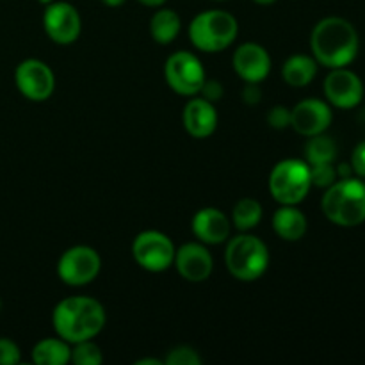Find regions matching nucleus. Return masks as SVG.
I'll return each mask as SVG.
<instances>
[{"mask_svg":"<svg viewBox=\"0 0 365 365\" xmlns=\"http://www.w3.org/2000/svg\"><path fill=\"white\" fill-rule=\"evenodd\" d=\"M324 95L331 106L339 109H353L362 102L364 84L353 71L334 68L324 81Z\"/></svg>","mask_w":365,"mask_h":365,"instance_id":"nucleus-12","label":"nucleus"},{"mask_svg":"<svg viewBox=\"0 0 365 365\" xmlns=\"http://www.w3.org/2000/svg\"><path fill=\"white\" fill-rule=\"evenodd\" d=\"M246 103L253 106V103H259L260 102V89L255 82H248V86L245 88V95H242Z\"/></svg>","mask_w":365,"mask_h":365,"instance_id":"nucleus-31","label":"nucleus"},{"mask_svg":"<svg viewBox=\"0 0 365 365\" xmlns=\"http://www.w3.org/2000/svg\"><path fill=\"white\" fill-rule=\"evenodd\" d=\"M102 259L98 252L89 246H73L66 250L57 264V274L61 280L71 287L88 285L98 277Z\"/></svg>","mask_w":365,"mask_h":365,"instance_id":"nucleus-9","label":"nucleus"},{"mask_svg":"<svg viewBox=\"0 0 365 365\" xmlns=\"http://www.w3.org/2000/svg\"><path fill=\"white\" fill-rule=\"evenodd\" d=\"M305 157L310 166L312 164L334 163L335 157H337V145H335L334 139L323 134L312 135L305 145Z\"/></svg>","mask_w":365,"mask_h":365,"instance_id":"nucleus-22","label":"nucleus"},{"mask_svg":"<svg viewBox=\"0 0 365 365\" xmlns=\"http://www.w3.org/2000/svg\"><path fill=\"white\" fill-rule=\"evenodd\" d=\"M173 264L177 266L178 274L192 284L205 282L214 267L210 252L198 242H187V245L180 246L175 252Z\"/></svg>","mask_w":365,"mask_h":365,"instance_id":"nucleus-14","label":"nucleus"},{"mask_svg":"<svg viewBox=\"0 0 365 365\" xmlns=\"http://www.w3.org/2000/svg\"><path fill=\"white\" fill-rule=\"evenodd\" d=\"M180 29V16L173 9H159L150 20V34L160 45H170L175 41Z\"/></svg>","mask_w":365,"mask_h":365,"instance_id":"nucleus-21","label":"nucleus"},{"mask_svg":"<svg viewBox=\"0 0 365 365\" xmlns=\"http://www.w3.org/2000/svg\"><path fill=\"white\" fill-rule=\"evenodd\" d=\"M310 180H312V185H317V187H330L334 182H337V170L331 166V163L312 164L310 166Z\"/></svg>","mask_w":365,"mask_h":365,"instance_id":"nucleus-25","label":"nucleus"},{"mask_svg":"<svg viewBox=\"0 0 365 365\" xmlns=\"http://www.w3.org/2000/svg\"><path fill=\"white\" fill-rule=\"evenodd\" d=\"M234 70L242 81L246 82H262L271 71V57L264 46L257 43H242L234 53Z\"/></svg>","mask_w":365,"mask_h":365,"instance_id":"nucleus-15","label":"nucleus"},{"mask_svg":"<svg viewBox=\"0 0 365 365\" xmlns=\"http://www.w3.org/2000/svg\"><path fill=\"white\" fill-rule=\"evenodd\" d=\"M323 212L339 227H359L365 221V184L356 178H341L323 196Z\"/></svg>","mask_w":365,"mask_h":365,"instance_id":"nucleus-3","label":"nucleus"},{"mask_svg":"<svg viewBox=\"0 0 365 365\" xmlns=\"http://www.w3.org/2000/svg\"><path fill=\"white\" fill-rule=\"evenodd\" d=\"M138 365H145V364H153V365H160L163 362H160V360H157V359H141V360H138V362H135Z\"/></svg>","mask_w":365,"mask_h":365,"instance_id":"nucleus-35","label":"nucleus"},{"mask_svg":"<svg viewBox=\"0 0 365 365\" xmlns=\"http://www.w3.org/2000/svg\"><path fill=\"white\" fill-rule=\"evenodd\" d=\"M20 359L21 353L16 342L6 337L0 339V365H16L20 362Z\"/></svg>","mask_w":365,"mask_h":365,"instance_id":"nucleus-27","label":"nucleus"},{"mask_svg":"<svg viewBox=\"0 0 365 365\" xmlns=\"http://www.w3.org/2000/svg\"><path fill=\"white\" fill-rule=\"evenodd\" d=\"M331 109L317 98H307L291 110V127L305 138L323 134L331 123Z\"/></svg>","mask_w":365,"mask_h":365,"instance_id":"nucleus-13","label":"nucleus"},{"mask_svg":"<svg viewBox=\"0 0 365 365\" xmlns=\"http://www.w3.org/2000/svg\"><path fill=\"white\" fill-rule=\"evenodd\" d=\"M200 93H202L203 98L209 100V102H216V100H220L221 95H223V86H221L217 81H214V78L212 81H207L205 78Z\"/></svg>","mask_w":365,"mask_h":365,"instance_id":"nucleus-29","label":"nucleus"},{"mask_svg":"<svg viewBox=\"0 0 365 365\" xmlns=\"http://www.w3.org/2000/svg\"><path fill=\"white\" fill-rule=\"evenodd\" d=\"M217 2H223V0H217Z\"/></svg>","mask_w":365,"mask_h":365,"instance_id":"nucleus-39","label":"nucleus"},{"mask_svg":"<svg viewBox=\"0 0 365 365\" xmlns=\"http://www.w3.org/2000/svg\"><path fill=\"white\" fill-rule=\"evenodd\" d=\"M273 228L285 241H299L307 232V217L296 205H282L273 216Z\"/></svg>","mask_w":365,"mask_h":365,"instance_id":"nucleus-18","label":"nucleus"},{"mask_svg":"<svg viewBox=\"0 0 365 365\" xmlns=\"http://www.w3.org/2000/svg\"><path fill=\"white\" fill-rule=\"evenodd\" d=\"M71 362L77 365H100L103 362L102 351L98 346L91 341H82L75 344L71 349Z\"/></svg>","mask_w":365,"mask_h":365,"instance_id":"nucleus-24","label":"nucleus"},{"mask_svg":"<svg viewBox=\"0 0 365 365\" xmlns=\"http://www.w3.org/2000/svg\"><path fill=\"white\" fill-rule=\"evenodd\" d=\"M138 2L145 4V6H148V7H160V6H164L168 0H138Z\"/></svg>","mask_w":365,"mask_h":365,"instance_id":"nucleus-32","label":"nucleus"},{"mask_svg":"<svg viewBox=\"0 0 365 365\" xmlns=\"http://www.w3.org/2000/svg\"><path fill=\"white\" fill-rule=\"evenodd\" d=\"M267 121H269L271 127L278 128V130L291 127V110L284 106L273 107L267 114Z\"/></svg>","mask_w":365,"mask_h":365,"instance_id":"nucleus-28","label":"nucleus"},{"mask_svg":"<svg viewBox=\"0 0 365 365\" xmlns=\"http://www.w3.org/2000/svg\"><path fill=\"white\" fill-rule=\"evenodd\" d=\"M52 324L56 334L70 344L91 341L106 327V310L96 299L71 296L53 309Z\"/></svg>","mask_w":365,"mask_h":365,"instance_id":"nucleus-1","label":"nucleus"},{"mask_svg":"<svg viewBox=\"0 0 365 365\" xmlns=\"http://www.w3.org/2000/svg\"><path fill=\"white\" fill-rule=\"evenodd\" d=\"M38 2H39V4H45V6H46V4L53 2V0H38Z\"/></svg>","mask_w":365,"mask_h":365,"instance_id":"nucleus-37","label":"nucleus"},{"mask_svg":"<svg viewBox=\"0 0 365 365\" xmlns=\"http://www.w3.org/2000/svg\"><path fill=\"white\" fill-rule=\"evenodd\" d=\"M225 262L232 277L241 282H253L266 273L269 250L255 235L241 234L228 241Z\"/></svg>","mask_w":365,"mask_h":365,"instance_id":"nucleus-5","label":"nucleus"},{"mask_svg":"<svg viewBox=\"0 0 365 365\" xmlns=\"http://www.w3.org/2000/svg\"><path fill=\"white\" fill-rule=\"evenodd\" d=\"M43 27L48 38L59 45L77 41L82 31V20L75 6L68 2H50L43 13Z\"/></svg>","mask_w":365,"mask_h":365,"instance_id":"nucleus-11","label":"nucleus"},{"mask_svg":"<svg viewBox=\"0 0 365 365\" xmlns=\"http://www.w3.org/2000/svg\"><path fill=\"white\" fill-rule=\"evenodd\" d=\"M239 24L228 11L210 9L196 14L189 25L191 43L202 52H221L235 41Z\"/></svg>","mask_w":365,"mask_h":365,"instance_id":"nucleus-4","label":"nucleus"},{"mask_svg":"<svg viewBox=\"0 0 365 365\" xmlns=\"http://www.w3.org/2000/svg\"><path fill=\"white\" fill-rule=\"evenodd\" d=\"M349 171H351V168H349L348 164H341V168H339L337 175H339V177H342V178H348L349 177Z\"/></svg>","mask_w":365,"mask_h":365,"instance_id":"nucleus-33","label":"nucleus"},{"mask_svg":"<svg viewBox=\"0 0 365 365\" xmlns=\"http://www.w3.org/2000/svg\"><path fill=\"white\" fill-rule=\"evenodd\" d=\"M253 2L260 4V6H269V4H274L277 0H253Z\"/></svg>","mask_w":365,"mask_h":365,"instance_id":"nucleus-36","label":"nucleus"},{"mask_svg":"<svg viewBox=\"0 0 365 365\" xmlns=\"http://www.w3.org/2000/svg\"><path fill=\"white\" fill-rule=\"evenodd\" d=\"M0 310H2V299H0Z\"/></svg>","mask_w":365,"mask_h":365,"instance_id":"nucleus-38","label":"nucleus"},{"mask_svg":"<svg viewBox=\"0 0 365 365\" xmlns=\"http://www.w3.org/2000/svg\"><path fill=\"white\" fill-rule=\"evenodd\" d=\"M310 166L298 159L280 160L269 175V191L280 205H298L309 195Z\"/></svg>","mask_w":365,"mask_h":365,"instance_id":"nucleus-6","label":"nucleus"},{"mask_svg":"<svg viewBox=\"0 0 365 365\" xmlns=\"http://www.w3.org/2000/svg\"><path fill=\"white\" fill-rule=\"evenodd\" d=\"M70 342L64 339H43L32 349V360L38 365H64L70 362Z\"/></svg>","mask_w":365,"mask_h":365,"instance_id":"nucleus-20","label":"nucleus"},{"mask_svg":"<svg viewBox=\"0 0 365 365\" xmlns=\"http://www.w3.org/2000/svg\"><path fill=\"white\" fill-rule=\"evenodd\" d=\"M285 82L292 88H305L317 75V61L309 56H292L284 64Z\"/></svg>","mask_w":365,"mask_h":365,"instance_id":"nucleus-19","label":"nucleus"},{"mask_svg":"<svg viewBox=\"0 0 365 365\" xmlns=\"http://www.w3.org/2000/svg\"><path fill=\"white\" fill-rule=\"evenodd\" d=\"M314 59L327 68H344L359 53V34L341 16L323 18L310 36Z\"/></svg>","mask_w":365,"mask_h":365,"instance_id":"nucleus-2","label":"nucleus"},{"mask_svg":"<svg viewBox=\"0 0 365 365\" xmlns=\"http://www.w3.org/2000/svg\"><path fill=\"white\" fill-rule=\"evenodd\" d=\"M184 127L192 138L205 139L214 134L217 127V113L212 102L202 98H192L184 109Z\"/></svg>","mask_w":365,"mask_h":365,"instance_id":"nucleus-17","label":"nucleus"},{"mask_svg":"<svg viewBox=\"0 0 365 365\" xmlns=\"http://www.w3.org/2000/svg\"><path fill=\"white\" fill-rule=\"evenodd\" d=\"M260 220H262V207L257 200L242 198L235 203L234 212H232V221H234L235 228L248 232L255 228Z\"/></svg>","mask_w":365,"mask_h":365,"instance_id":"nucleus-23","label":"nucleus"},{"mask_svg":"<svg viewBox=\"0 0 365 365\" xmlns=\"http://www.w3.org/2000/svg\"><path fill=\"white\" fill-rule=\"evenodd\" d=\"M14 82L25 98L43 102L53 95L56 77L46 63L39 59H25L14 70Z\"/></svg>","mask_w":365,"mask_h":365,"instance_id":"nucleus-10","label":"nucleus"},{"mask_svg":"<svg viewBox=\"0 0 365 365\" xmlns=\"http://www.w3.org/2000/svg\"><path fill=\"white\" fill-rule=\"evenodd\" d=\"M192 232L205 245H221L230 235V221L221 210L205 207L192 217Z\"/></svg>","mask_w":365,"mask_h":365,"instance_id":"nucleus-16","label":"nucleus"},{"mask_svg":"<svg viewBox=\"0 0 365 365\" xmlns=\"http://www.w3.org/2000/svg\"><path fill=\"white\" fill-rule=\"evenodd\" d=\"M351 170L360 177H365V141L355 148L351 157Z\"/></svg>","mask_w":365,"mask_h":365,"instance_id":"nucleus-30","label":"nucleus"},{"mask_svg":"<svg viewBox=\"0 0 365 365\" xmlns=\"http://www.w3.org/2000/svg\"><path fill=\"white\" fill-rule=\"evenodd\" d=\"M107 7H120L121 4H125V0H102Z\"/></svg>","mask_w":365,"mask_h":365,"instance_id":"nucleus-34","label":"nucleus"},{"mask_svg":"<svg viewBox=\"0 0 365 365\" xmlns=\"http://www.w3.org/2000/svg\"><path fill=\"white\" fill-rule=\"evenodd\" d=\"M164 362L168 365H200L202 359L196 353V349L189 348V346H178V348L171 349Z\"/></svg>","mask_w":365,"mask_h":365,"instance_id":"nucleus-26","label":"nucleus"},{"mask_svg":"<svg viewBox=\"0 0 365 365\" xmlns=\"http://www.w3.org/2000/svg\"><path fill=\"white\" fill-rule=\"evenodd\" d=\"M175 246L166 234L157 230L141 232L134 239L132 255L143 269L150 273H163L173 264Z\"/></svg>","mask_w":365,"mask_h":365,"instance_id":"nucleus-8","label":"nucleus"},{"mask_svg":"<svg viewBox=\"0 0 365 365\" xmlns=\"http://www.w3.org/2000/svg\"><path fill=\"white\" fill-rule=\"evenodd\" d=\"M164 77L168 86L182 96L198 95L207 78L202 61L195 53L185 50L168 57L164 64Z\"/></svg>","mask_w":365,"mask_h":365,"instance_id":"nucleus-7","label":"nucleus"}]
</instances>
